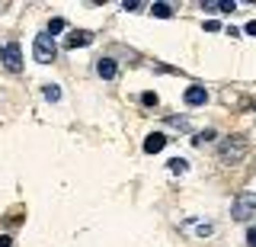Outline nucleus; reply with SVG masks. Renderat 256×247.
Segmentation results:
<instances>
[{
  "mask_svg": "<svg viewBox=\"0 0 256 247\" xmlns=\"http://www.w3.org/2000/svg\"><path fill=\"white\" fill-rule=\"evenodd\" d=\"M246 151H250V145H246L244 135H230V138H224V145L218 148V154H221L224 164H240L246 157Z\"/></svg>",
  "mask_w": 256,
  "mask_h": 247,
  "instance_id": "obj_1",
  "label": "nucleus"
},
{
  "mask_svg": "<svg viewBox=\"0 0 256 247\" xmlns=\"http://www.w3.org/2000/svg\"><path fill=\"white\" fill-rule=\"evenodd\" d=\"M32 55H36V61H38V65H52V61L58 58V45H54V39L48 36V33H42V36H36Z\"/></svg>",
  "mask_w": 256,
  "mask_h": 247,
  "instance_id": "obj_2",
  "label": "nucleus"
},
{
  "mask_svg": "<svg viewBox=\"0 0 256 247\" xmlns=\"http://www.w3.org/2000/svg\"><path fill=\"white\" fill-rule=\"evenodd\" d=\"M250 215H256V193H237L230 202V218L246 221Z\"/></svg>",
  "mask_w": 256,
  "mask_h": 247,
  "instance_id": "obj_3",
  "label": "nucleus"
},
{
  "mask_svg": "<svg viewBox=\"0 0 256 247\" xmlns=\"http://www.w3.org/2000/svg\"><path fill=\"white\" fill-rule=\"evenodd\" d=\"M0 61H4V68L10 71V74H20V71H22V52H20V42H6V45H0Z\"/></svg>",
  "mask_w": 256,
  "mask_h": 247,
  "instance_id": "obj_4",
  "label": "nucleus"
},
{
  "mask_svg": "<svg viewBox=\"0 0 256 247\" xmlns=\"http://www.w3.org/2000/svg\"><path fill=\"white\" fill-rule=\"evenodd\" d=\"M93 42V33L90 29H77V33H70L68 39H64V45L68 49H84V45H90Z\"/></svg>",
  "mask_w": 256,
  "mask_h": 247,
  "instance_id": "obj_5",
  "label": "nucleus"
},
{
  "mask_svg": "<svg viewBox=\"0 0 256 247\" xmlns=\"http://www.w3.org/2000/svg\"><path fill=\"white\" fill-rule=\"evenodd\" d=\"M202 10L205 13H234L237 4H234V0H205Z\"/></svg>",
  "mask_w": 256,
  "mask_h": 247,
  "instance_id": "obj_6",
  "label": "nucleus"
},
{
  "mask_svg": "<svg viewBox=\"0 0 256 247\" xmlns=\"http://www.w3.org/2000/svg\"><path fill=\"white\" fill-rule=\"evenodd\" d=\"M166 148V135L164 132H150L148 138H144V151L148 154H157V151H164Z\"/></svg>",
  "mask_w": 256,
  "mask_h": 247,
  "instance_id": "obj_7",
  "label": "nucleus"
},
{
  "mask_svg": "<svg viewBox=\"0 0 256 247\" xmlns=\"http://www.w3.org/2000/svg\"><path fill=\"white\" fill-rule=\"evenodd\" d=\"M96 74H100V77H102V81H112V77H116V74H118V68H116V61H112V58H100V61H96Z\"/></svg>",
  "mask_w": 256,
  "mask_h": 247,
  "instance_id": "obj_8",
  "label": "nucleus"
},
{
  "mask_svg": "<svg viewBox=\"0 0 256 247\" xmlns=\"http://www.w3.org/2000/svg\"><path fill=\"white\" fill-rule=\"evenodd\" d=\"M208 100V90H205V87H198V84H192L189 87V90H186V103H189V106H202V103Z\"/></svg>",
  "mask_w": 256,
  "mask_h": 247,
  "instance_id": "obj_9",
  "label": "nucleus"
},
{
  "mask_svg": "<svg viewBox=\"0 0 256 247\" xmlns=\"http://www.w3.org/2000/svg\"><path fill=\"white\" fill-rule=\"evenodd\" d=\"M42 97H45L48 103H58V100H61V90H58V84H45V87H42Z\"/></svg>",
  "mask_w": 256,
  "mask_h": 247,
  "instance_id": "obj_10",
  "label": "nucleus"
},
{
  "mask_svg": "<svg viewBox=\"0 0 256 247\" xmlns=\"http://www.w3.org/2000/svg\"><path fill=\"white\" fill-rule=\"evenodd\" d=\"M166 167H170V173H186L189 161H186V157H170V161H166Z\"/></svg>",
  "mask_w": 256,
  "mask_h": 247,
  "instance_id": "obj_11",
  "label": "nucleus"
},
{
  "mask_svg": "<svg viewBox=\"0 0 256 247\" xmlns=\"http://www.w3.org/2000/svg\"><path fill=\"white\" fill-rule=\"evenodd\" d=\"M150 13H154V17H160V20H170V17H173V7H170V4H154V7H150Z\"/></svg>",
  "mask_w": 256,
  "mask_h": 247,
  "instance_id": "obj_12",
  "label": "nucleus"
},
{
  "mask_svg": "<svg viewBox=\"0 0 256 247\" xmlns=\"http://www.w3.org/2000/svg\"><path fill=\"white\" fill-rule=\"evenodd\" d=\"M64 29H68V23H64L61 17H54L52 23H48V36H52V39L58 36V33H64Z\"/></svg>",
  "mask_w": 256,
  "mask_h": 247,
  "instance_id": "obj_13",
  "label": "nucleus"
},
{
  "mask_svg": "<svg viewBox=\"0 0 256 247\" xmlns=\"http://www.w3.org/2000/svg\"><path fill=\"white\" fill-rule=\"evenodd\" d=\"M208 141H214V129H205V132H198L196 138H192V145H198V148H202V145H208Z\"/></svg>",
  "mask_w": 256,
  "mask_h": 247,
  "instance_id": "obj_14",
  "label": "nucleus"
},
{
  "mask_svg": "<svg viewBox=\"0 0 256 247\" xmlns=\"http://www.w3.org/2000/svg\"><path fill=\"white\" fill-rule=\"evenodd\" d=\"M166 122H170L173 129H189V122H186V119H182V116H170V119H166Z\"/></svg>",
  "mask_w": 256,
  "mask_h": 247,
  "instance_id": "obj_15",
  "label": "nucleus"
},
{
  "mask_svg": "<svg viewBox=\"0 0 256 247\" xmlns=\"http://www.w3.org/2000/svg\"><path fill=\"white\" fill-rule=\"evenodd\" d=\"M141 103H144V106H157V93H154V90L141 93Z\"/></svg>",
  "mask_w": 256,
  "mask_h": 247,
  "instance_id": "obj_16",
  "label": "nucleus"
},
{
  "mask_svg": "<svg viewBox=\"0 0 256 247\" xmlns=\"http://www.w3.org/2000/svg\"><path fill=\"white\" fill-rule=\"evenodd\" d=\"M246 244H250V247H256V225H253L250 231H246Z\"/></svg>",
  "mask_w": 256,
  "mask_h": 247,
  "instance_id": "obj_17",
  "label": "nucleus"
},
{
  "mask_svg": "<svg viewBox=\"0 0 256 247\" xmlns=\"http://www.w3.org/2000/svg\"><path fill=\"white\" fill-rule=\"evenodd\" d=\"M141 7H144V4H138V0H132V4L125 0V4H122V10H141Z\"/></svg>",
  "mask_w": 256,
  "mask_h": 247,
  "instance_id": "obj_18",
  "label": "nucleus"
},
{
  "mask_svg": "<svg viewBox=\"0 0 256 247\" xmlns=\"http://www.w3.org/2000/svg\"><path fill=\"white\" fill-rule=\"evenodd\" d=\"M196 231H198V234H202V237H205V234H212V231H214V228H212V225H198Z\"/></svg>",
  "mask_w": 256,
  "mask_h": 247,
  "instance_id": "obj_19",
  "label": "nucleus"
},
{
  "mask_svg": "<svg viewBox=\"0 0 256 247\" xmlns=\"http://www.w3.org/2000/svg\"><path fill=\"white\" fill-rule=\"evenodd\" d=\"M246 36H256V20H250V23H246Z\"/></svg>",
  "mask_w": 256,
  "mask_h": 247,
  "instance_id": "obj_20",
  "label": "nucleus"
},
{
  "mask_svg": "<svg viewBox=\"0 0 256 247\" xmlns=\"http://www.w3.org/2000/svg\"><path fill=\"white\" fill-rule=\"evenodd\" d=\"M0 247H13V237H6V234H4V237H0Z\"/></svg>",
  "mask_w": 256,
  "mask_h": 247,
  "instance_id": "obj_21",
  "label": "nucleus"
}]
</instances>
